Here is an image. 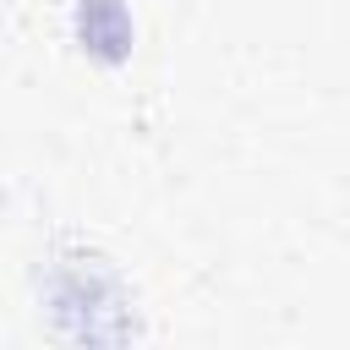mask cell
<instances>
[{
	"instance_id": "obj_1",
	"label": "cell",
	"mask_w": 350,
	"mask_h": 350,
	"mask_svg": "<svg viewBox=\"0 0 350 350\" xmlns=\"http://www.w3.org/2000/svg\"><path fill=\"white\" fill-rule=\"evenodd\" d=\"M82 33H88V44H98L104 55H120V49L131 44V22L120 16L115 0H88V5H82Z\"/></svg>"
}]
</instances>
